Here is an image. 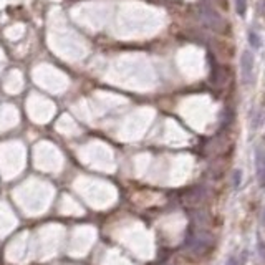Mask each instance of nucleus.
<instances>
[{"label": "nucleus", "instance_id": "obj_7", "mask_svg": "<svg viewBox=\"0 0 265 265\" xmlns=\"http://www.w3.org/2000/svg\"><path fill=\"white\" fill-rule=\"evenodd\" d=\"M225 265H244V260L241 262V260H239V258H237L236 255H230L229 258H227Z\"/></svg>", "mask_w": 265, "mask_h": 265}, {"label": "nucleus", "instance_id": "obj_2", "mask_svg": "<svg viewBox=\"0 0 265 265\" xmlns=\"http://www.w3.org/2000/svg\"><path fill=\"white\" fill-rule=\"evenodd\" d=\"M199 14H201V18H203V22L211 30H214V31H224L225 30L224 18L220 17L217 12L211 7L209 4H203V5H201V7H199Z\"/></svg>", "mask_w": 265, "mask_h": 265}, {"label": "nucleus", "instance_id": "obj_5", "mask_svg": "<svg viewBox=\"0 0 265 265\" xmlns=\"http://www.w3.org/2000/svg\"><path fill=\"white\" fill-rule=\"evenodd\" d=\"M249 43L254 48H257V50L262 47V39H260V35H258L255 30H250L249 31Z\"/></svg>", "mask_w": 265, "mask_h": 265}, {"label": "nucleus", "instance_id": "obj_3", "mask_svg": "<svg viewBox=\"0 0 265 265\" xmlns=\"http://www.w3.org/2000/svg\"><path fill=\"white\" fill-rule=\"evenodd\" d=\"M254 55L249 50H244L241 55V78L245 86L252 85L254 81Z\"/></svg>", "mask_w": 265, "mask_h": 265}, {"label": "nucleus", "instance_id": "obj_4", "mask_svg": "<svg viewBox=\"0 0 265 265\" xmlns=\"http://www.w3.org/2000/svg\"><path fill=\"white\" fill-rule=\"evenodd\" d=\"M263 121H265V111L263 110H255L254 113H252V119H250L252 128H258V126H262Z\"/></svg>", "mask_w": 265, "mask_h": 265}, {"label": "nucleus", "instance_id": "obj_6", "mask_svg": "<svg viewBox=\"0 0 265 265\" xmlns=\"http://www.w3.org/2000/svg\"><path fill=\"white\" fill-rule=\"evenodd\" d=\"M234 4H236V10L239 15L244 17L247 14V0H234Z\"/></svg>", "mask_w": 265, "mask_h": 265}, {"label": "nucleus", "instance_id": "obj_1", "mask_svg": "<svg viewBox=\"0 0 265 265\" xmlns=\"http://www.w3.org/2000/svg\"><path fill=\"white\" fill-rule=\"evenodd\" d=\"M214 249V239L209 232H194L189 241V252L195 257H206Z\"/></svg>", "mask_w": 265, "mask_h": 265}]
</instances>
